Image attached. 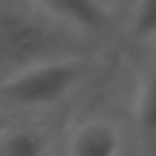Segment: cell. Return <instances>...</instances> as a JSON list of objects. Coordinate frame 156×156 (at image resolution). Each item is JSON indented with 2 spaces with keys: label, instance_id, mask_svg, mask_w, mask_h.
Masks as SVG:
<instances>
[{
  "label": "cell",
  "instance_id": "6da1fadb",
  "mask_svg": "<svg viewBox=\"0 0 156 156\" xmlns=\"http://www.w3.org/2000/svg\"><path fill=\"white\" fill-rule=\"evenodd\" d=\"M103 53L64 55L30 64L0 78V112L7 117L62 115L71 101L99 80Z\"/></svg>",
  "mask_w": 156,
  "mask_h": 156
},
{
  "label": "cell",
  "instance_id": "7a4b0ae2",
  "mask_svg": "<svg viewBox=\"0 0 156 156\" xmlns=\"http://www.w3.org/2000/svg\"><path fill=\"white\" fill-rule=\"evenodd\" d=\"M103 51L106 44L58 21L32 0H0V78L44 60Z\"/></svg>",
  "mask_w": 156,
  "mask_h": 156
},
{
  "label": "cell",
  "instance_id": "3957f363",
  "mask_svg": "<svg viewBox=\"0 0 156 156\" xmlns=\"http://www.w3.org/2000/svg\"><path fill=\"white\" fill-rule=\"evenodd\" d=\"M126 147V131L115 117L83 115L76 122H64L58 154L69 156H115Z\"/></svg>",
  "mask_w": 156,
  "mask_h": 156
},
{
  "label": "cell",
  "instance_id": "277c9868",
  "mask_svg": "<svg viewBox=\"0 0 156 156\" xmlns=\"http://www.w3.org/2000/svg\"><path fill=\"white\" fill-rule=\"evenodd\" d=\"M58 117H7L0 126V156L58 154L64 129Z\"/></svg>",
  "mask_w": 156,
  "mask_h": 156
},
{
  "label": "cell",
  "instance_id": "5b68a950",
  "mask_svg": "<svg viewBox=\"0 0 156 156\" xmlns=\"http://www.w3.org/2000/svg\"><path fill=\"white\" fill-rule=\"evenodd\" d=\"M58 21L108 46L119 32V9L106 0H32Z\"/></svg>",
  "mask_w": 156,
  "mask_h": 156
},
{
  "label": "cell",
  "instance_id": "8992f818",
  "mask_svg": "<svg viewBox=\"0 0 156 156\" xmlns=\"http://www.w3.org/2000/svg\"><path fill=\"white\" fill-rule=\"evenodd\" d=\"M131 119L136 133L142 140L156 142V53L138 73L131 101Z\"/></svg>",
  "mask_w": 156,
  "mask_h": 156
},
{
  "label": "cell",
  "instance_id": "52a82bcc",
  "mask_svg": "<svg viewBox=\"0 0 156 156\" xmlns=\"http://www.w3.org/2000/svg\"><path fill=\"white\" fill-rule=\"evenodd\" d=\"M119 37L133 46L156 41V0H129L126 14H119Z\"/></svg>",
  "mask_w": 156,
  "mask_h": 156
},
{
  "label": "cell",
  "instance_id": "ba28073f",
  "mask_svg": "<svg viewBox=\"0 0 156 156\" xmlns=\"http://www.w3.org/2000/svg\"><path fill=\"white\" fill-rule=\"evenodd\" d=\"M7 119V115H2V112H0V126H2V122H5Z\"/></svg>",
  "mask_w": 156,
  "mask_h": 156
},
{
  "label": "cell",
  "instance_id": "9c48e42d",
  "mask_svg": "<svg viewBox=\"0 0 156 156\" xmlns=\"http://www.w3.org/2000/svg\"><path fill=\"white\" fill-rule=\"evenodd\" d=\"M115 5L119 7V9H122V0H115Z\"/></svg>",
  "mask_w": 156,
  "mask_h": 156
},
{
  "label": "cell",
  "instance_id": "30bf717a",
  "mask_svg": "<svg viewBox=\"0 0 156 156\" xmlns=\"http://www.w3.org/2000/svg\"><path fill=\"white\" fill-rule=\"evenodd\" d=\"M106 2H110V5H115V0H106ZM117 7V5H115ZM117 9H119V7H117Z\"/></svg>",
  "mask_w": 156,
  "mask_h": 156
}]
</instances>
